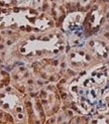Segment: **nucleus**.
<instances>
[{
	"mask_svg": "<svg viewBox=\"0 0 109 124\" xmlns=\"http://www.w3.org/2000/svg\"><path fill=\"white\" fill-rule=\"evenodd\" d=\"M29 66L34 76L44 85L47 83L57 84L69 68L66 61V53L59 57L39 60L29 64Z\"/></svg>",
	"mask_w": 109,
	"mask_h": 124,
	"instance_id": "nucleus-2",
	"label": "nucleus"
},
{
	"mask_svg": "<svg viewBox=\"0 0 109 124\" xmlns=\"http://www.w3.org/2000/svg\"><path fill=\"white\" fill-rule=\"evenodd\" d=\"M108 114H109V112H108Z\"/></svg>",
	"mask_w": 109,
	"mask_h": 124,
	"instance_id": "nucleus-18",
	"label": "nucleus"
},
{
	"mask_svg": "<svg viewBox=\"0 0 109 124\" xmlns=\"http://www.w3.org/2000/svg\"><path fill=\"white\" fill-rule=\"evenodd\" d=\"M88 121H89L88 116L75 113L74 116L69 120V122L67 124H88Z\"/></svg>",
	"mask_w": 109,
	"mask_h": 124,
	"instance_id": "nucleus-13",
	"label": "nucleus"
},
{
	"mask_svg": "<svg viewBox=\"0 0 109 124\" xmlns=\"http://www.w3.org/2000/svg\"><path fill=\"white\" fill-rule=\"evenodd\" d=\"M45 124H64V123L58 118L56 114H54V116L47 117L46 122H45Z\"/></svg>",
	"mask_w": 109,
	"mask_h": 124,
	"instance_id": "nucleus-17",
	"label": "nucleus"
},
{
	"mask_svg": "<svg viewBox=\"0 0 109 124\" xmlns=\"http://www.w3.org/2000/svg\"><path fill=\"white\" fill-rule=\"evenodd\" d=\"M24 110L28 124H45L47 117L40 104L39 92L24 95Z\"/></svg>",
	"mask_w": 109,
	"mask_h": 124,
	"instance_id": "nucleus-9",
	"label": "nucleus"
},
{
	"mask_svg": "<svg viewBox=\"0 0 109 124\" xmlns=\"http://www.w3.org/2000/svg\"><path fill=\"white\" fill-rule=\"evenodd\" d=\"M88 124H109V114H95L89 117Z\"/></svg>",
	"mask_w": 109,
	"mask_h": 124,
	"instance_id": "nucleus-11",
	"label": "nucleus"
},
{
	"mask_svg": "<svg viewBox=\"0 0 109 124\" xmlns=\"http://www.w3.org/2000/svg\"><path fill=\"white\" fill-rule=\"evenodd\" d=\"M85 48L101 65L109 64V41L99 33L87 39Z\"/></svg>",
	"mask_w": 109,
	"mask_h": 124,
	"instance_id": "nucleus-8",
	"label": "nucleus"
},
{
	"mask_svg": "<svg viewBox=\"0 0 109 124\" xmlns=\"http://www.w3.org/2000/svg\"><path fill=\"white\" fill-rule=\"evenodd\" d=\"M79 2H80V0H64V4L68 14L72 13V12H78Z\"/></svg>",
	"mask_w": 109,
	"mask_h": 124,
	"instance_id": "nucleus-14",
	"label": "nucleus"
},
{
	"mask_svg": "<svg viewBox=\"0 0 109 124\" xmlns=\"http://www.w3.org/2000/svg\"><path fill=\"white\" fill-rule=\"evenodd\" d=\"M18 52L21 62L28 65L45 58L59 57L67 52L66 35L57 27L26 32L18 43Z\"/></svg>",
	"mask_w": 109,
	"mask_h": 124,
	"instance_id": "nucleus-1",
	"label": "nucleus"
},
{
	"mask_svg": "<svg viewBox=\"0 0 109 124\" xmlns=\"http://www.w3.org/2000/svg\"><path fill=\"white\" fill-rule=\"evenodd\" d=\"M41 10L53 18L57 28L62 27L65 18L68 15L64 0H42Z\"/></svg>",
	"mask_w": 109,
	"mask_h": 124,
	"instance_id": "nucleus-10",
	"label": "nucleus"
},
{
	"mask_svg": "<svg viewBox=\"0 0 109 124\" xmlns=\"http://www.w3.org/2000/svg\"><path fill=\"white\" fill-rule=\"evenodd\" d=\"M0 108L14 117L15 124H27L24 110V95L11 85L0 90Z\"/></svg>",
	"mask_w": 109,
	"mask_h": 124,
	"instance_id": "nucleus-4",
	"label": "nucleus"
},
{
	"mask_svg": "<svg viewBox=\"0 0 109 124\" xmlns=\"http://www.w3.org/2000/svg\"><path fill=\"white\" fill-rule=\"evenodd\" d=\"M0 124H15L14 117L0 108Z\"/></svg>",
	"mask_w": 109,
	"mask_h": 124,
	"instance_id": "nucleus-12",
	"label": "nucleus"
},
{
	"mask_svg": "<svg viewBox=\"0 0 109 124\" xmlns=\"http://www.w3.org/2000/svg\"><path fill=\"white\" fill-rule=\"evenodd\" d=\"M66 61L70 69L78 73H87L102 66L88 53L85 46L69 48L66 52Z\"/></svg>",
	"mask_w": 109,
	"mask_h": 124,
	"instance_id": "nucleus-5",
	"label": "nucleus"
},
{
	"mask_svg": "<svg viewBox=\"0 0 109 124\" xmlns=\"http://www.w3.org/2000/svg\"><path fill=\"white\" fill-rule=\"evenodd\" d=\"M27 124H28V123H27Z\"/></svg>",
	"mask_w": 109,
	"mask_h": 124,
	"instance_id": "nucleus-19",
	"label": "nucleus"
},
{
	"mask_svg": "<svg viewBox=\"0 0 109 124\" xmlns=\"http://www.w3.org/2000/svg\"><path fill=\"white\" fill-rule=\"evenodd\" d=\"M98 33L109 41V18H107L105 20V22L103 23V25H102L100 31Z\"/></svg>",
	"mask_w": 109,
	"mask_h": 124,
	"instance_id": "nucleus-15",
	"label": "nucleus"
},
{
	"mask_svg": "<svg viewBox=\"0 0 109 124\" xmlns=\"http://www.w3.org/2000/svg\"><path fill=\"white\" fill-rule=\"evenodd\" d=\"M9 73L10 85L22 95L38 93L44 86V84L34 76L28 64H18Z\"/></svg>",
	"mask_w": 109,
	"mask_h": 124,
	"instance_id": "nucleus-3",
	"label": "nucleus"
},
{
	"mask_svg": "<svg viewBox=\"0 0 109 124\" xmlns=\"http://www.w3.org/2000/svg\"><path fill=\"white\" fill-rule=\"evenodd\" d=\"M18 4V0H0V7L2 8H12Z\"/></svg>",
	"mask_w": 109,
	"mask_h": 124,
	"instance_id": "nucleus-16",
	"label": "nucleus"
},
{
	"mask_svg": "<svg viewBox=\"0 0 109 124\" xmlns=\"http://www.w3.org/2000/svg\"><path fill=\"white\" fill-rule=\"evenodd\" d=\"M39 98L47 117L57 114L63 106L57 85L54 83H47L42 86L39 91Z\"/></svg>",
	"mask_w": 109,
	"mask_h": 124,
	"instance_id": "nucleus-7",
	"label": "nucleus"
},
{
	"mask_svg": "<svg viewBox=\"0 0 109 124\" xmlns=\"http://www.w3.org/2000/svg\"><path fill=\"white\" fill-rule=\"evenodd\" d=\"M108 4L97 0V2L85 13L83 28L87 38L97 34L107 19Z\"/></svg>",
	"mask_w": 109,
	"mask_h": 124,
	"instance_id": "nucleus-6",
	"label": "nucleus"
}]
</instances>
